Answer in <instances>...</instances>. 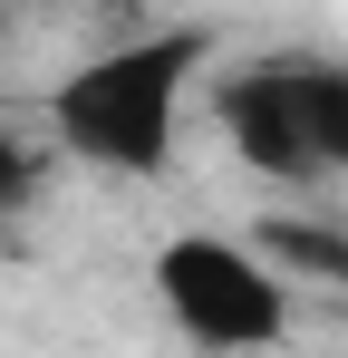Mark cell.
I'll return each mask as SVG.
<instances>
[{"label": "cell", "instance_id": "cell-1", "mask_svg": "<svg viewBox=\"0 0 348 358\" xmlns=\"http://www.w3.org/2000/svg\"><path fill=\"white\" fill-rule=\"evenodd\" d=\"M203 29H145V39H107L49 87V136L58 155L97 165V175H165L184 145V97L203 78Z\"/></svg>", "mask_w": 348, "mask_h": 358}, {"label": "cell", "instance_id": "cell-2", "mask_svg": "<svg viewBox=\"0 0 348 358\" xmlns=\"http://www.w3.org/2000/svg\"><path fill=\"white\" fill-rule=\"evenodd\" d=\"M213 126L261 184L348 175V68L339 59H252L213 87Z\"/></svg>", "mask_w": 348, "mask_h": 358}, {"label": "cell", "instance_id": "cell-3", "mask_svg": "<svg viewBox=\"0 0 348 358\" xmlns=\"http://www.w3.org/2000/svg\"><path fill=\"white\" fill-rule=\"evenodd\" d=\"M145 281H155V310L174 320V339H194V349H281L290 320H300L290 310V271L261 242H232V233L155 242Z\"/></svg>", "mask_w": 348, "mask_h": 358}, {"label": "cell", "instance_id": "cell-4", "mask_svg": "<svg viewBox=\"0 0 348 358\" xmlns=\"http://www.w3.org/2000/svg\"><path fill=\"white\" fill-rule=\"evenodd\" d=\"M252 242L281 262L290 281H329V291H348V233H339V223H290V213H281V223H261Z\"/></svg>", "mask_w": 348, "mask_h": 358}, {"label": "cell", "instance_id": "cell-5", "mask_svg": "<svg viewBox=\"0 0 348 358\" xmlns=\"http://www.w3.org/2000/svg\"><path fill=\"white\" fill-rule=\"evenodd\" d=\"M29 175H39V165H29V145H20V136L0 126V213H10V203L29 194Z\"/></svg>", "mask_w": 348, "mask_h": 358}]
</instances>
